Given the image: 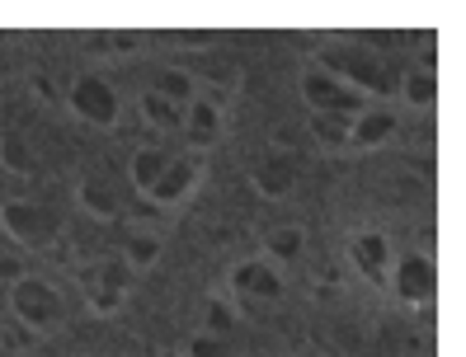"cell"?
<instances>
[{
    "label": "cell",
    "mask_w": 466,
    "mask_h": 357,
    "mask_svg": "<svg viewBox=\"0 0 466 357\" xmlns=\"http://www.w3.org/2000/svg\"><path fill=\"white\" fill-rule=\"evenodd\" d=\"M118 259H123L132 273L151 268V263L160 259V235H156L151 226H132V231H127V240H123V250H118Z\"/></svg>",
    "instance_id": "17"
},
{
    "label": "cell",
    "mask_w": 466,
    "mask_h": 357,
    "mask_svg": "<svg viewBox=\"0 0 466 357\" xmlns=\"http://www.w3.org/2000/svg\"><path fill=\"white\" fill-rule=\"evenodd\" d=\"M0 231H5L19 250L29 254H43L62 240V226H57V212L47 203H34V198H5L0 203Z\"/></svg>",
    "instance_id": "5"
},
{
    "label": "cell",
    "mask_w": 466,
    "mask_h": 357,
    "mask_svg": "<svg viewBox=\"0 0 466 357\" xmlns=\"http://www.w3.org/2000/svg\"><path fill=\"white\" fill-rule=\"evenodd\" d=\"M10 315H15V324L29 339H47V334H57V329L71 320V306H66V292L52 278L24 273V278L10 283Z\"/></svg>",
    "instance_id": "2"
},
{
    "label": "cell",
    "mask_w": 466,
    "mask_h": 357,
    "mask_svg": "<svg viewBox=\"0 0 466 357\" xmlns=\"http://www.w3.org/2000/svg\"><path fill=\"white\" fill-rule=\"evenodd\" d=\"M203 174H208V155L203 151H170V160H166V170H160V179H156V188L142 198V203H151V207H160V212H170V207H179V203H188L198 193V183H203Z\"/></svg>",
    "instance_id": "7"
},
{
    "label": "cell",
    "mask_w": 466,
    "mask_h": 357,
    "mask_svg": "<svg viewBox=\"0 0 466 357\" xmlns=\"http://www.w3.org/2000/svg\"><path fill=\"white\" fill-rule=\"evenodd\" d=\"M349 259H353V268H359L368 283L387 287V273H391L396 250H391V240L381 235V231H353L349 235Z\"/></svg>",
    "instance_id": "11"
},
{
    "label": "cell",
    "mask_w": 466,
    "mask_h": 357,
    "mask_svg": "<svg viewBox=\"0 0 466 357\" xmlns=\"http://www.w3.org/2000/svg\"><path fill=\"white\" fill-rule=\"evenodd\" d=\"M311 142L320 151H349V123L344 118H311Z\"/></svg>",
    "instance_id": "20"
},
{
    "label": "cell",
    "mask_w": 466,
    "mask_h": 357,
    "mask_svg": "<svg viewBox=\"0 0 466 357\" xmlns=\"http://www.w3.org/2000/svg\"><path fill=\"white\" fill-rule=\"evenodd\" d=\"M288 292L283 268H273L264 254L259 259H240L227 278V301L236 311H255V306H279Z\"/></svg>",
    "instance_id": "6"
},
{
    "label": "cell",
    "mask_w": 466,
    "mask_h": 357,
    "mask_svg": "<svg viewBox=\"0 0 466 357\" xmlns=\"http://www.w3.org/2000/svg\"><path fill=\"white\" fill-rule=\"evenodd\" d=\"M250 183L259 188L264 198H288L292 193V183H297V160L288 151H268L255 160V170H250Z\"/></svg>",
    "instance_id": "13"
},
{
    "label": "cell",
    "mask_w": 466,
    "mask_h": 357,
    "mask_svg": "<svg viewBox=\"0 0 466 357\" xmlns=\"http://www.w3.org/2000/svg\"><path fill=\"white\" fill-rule=\"evenodd\" d=\"M297 94H301V104L311 108V118H344V123H353L359 114H368V108H372L368 94H359L353 85H344L339 75L320 71V66H307V71H301Z\"/></svg>",
    "instance_id": "3"
},
{
    "label": "cell",
    "mask_w": 466,
    "mask_h": 357,
    "mask_svg": "<svg viewBox=\"0 0 466 357\" xmlns=\"http://www.w3.org/2000/svg\"><path fill=\"white\" fill-rule=\"evenodd\" d=\"M184 357H236V343L231 339H217V334H198L188 339V348H184Z\"/></svg>",
    "instance_id": "21"
},
{
    "label": "cell",
    "mask_w": 466,
    "mask_h": 357,
    "mask_svg": "<svg viewBox=\"0 0 466 357\" xmlns=\"http://www.w3.org/2000/svg\"><path fill=\"white\" fill-rule=\"evenodd\" d=\"M76 287H80V296H86L90 311L114 315V311L127 306V296L137 287V273L118 254H104V259H90L86 268H76Z\"/></svg>",
    "instance_id": "4"
},
{
    "label": "cell",
    "mask_w": 466,
    "mask_h": 357,
    "mask_svg": "<svg viewBox=\"0 0 466 357\" xmlns=\"http://www.w3.org/2000/svg\"><path fill=\"white\" fill-rule=\"evenodd\" d=\"M147 90H156L160 99H170V104H179V108H188L198 99V75L194 71H184V66H160L156 75H151V85Z\"/></svg>",
    "instance_id": "16"
},
{
    "label": "cell",
    "mask_w": 466,
    "mask_h": 357,
    "mask_svg": "<svg viewBox=\"0 0 466 357\" xmlns=\"http://www.w3.org/2000/svg\"><path fill=\"white\" fill-rule=\"evenodd\" d=\"M396 94H400L405 104H415L420 114H429V108L438 104V75H433V66H424V71H415V75H405L400 85H396Z\"/></svg>",
    "instance_id": "19"
},
{
    "label": "cell",
    "mask_w": 466,
    "mask_h": 357,
    "mask_svg": "<svg viewBox=\"0 0 466 357\" xmlns=\"http://www.w3.org/2000/svg\"><path fill=\"white\" fill-rule=\"evenodd\" d=\"M76 198L95 222H127V188L108 164H90L76 183Z\"/></svg>",
    "instance_id": "10"
},
{
    "label": "cell",
    "mask_w": 466,
    "mask_h": 357,
    "mask_svg": "<svg viewBox=\"0 0 466 357\" xmlns=\"http://www.w3.org/2000/svg\"><path fill=\"white\" fill-rule=\"evenodd\" d=\"M400 132V118L391 114V108H368V114H359L349 123V151H377V146H387L391 136Z\"/></svg>",
    "instance_id": "12"
},
{
    "label": "cell",
    "mask_w": 466,
    "mask_h": 357,
    "mask_svg": "<svg viewBox=\"0 0 466 357\" xmlns=\"http://www.w3.org/2000/svg\"><path fill=\"white\" fill-rule=\"evenodd\" d=\"M387 287L405 301V306H429L438 296V263L429 250H405L391 259V273H387Z\"/></svg>",
    "instance_id": "9"
},
{
    "label": "cell",
    "mask_w": 466,
    "mask_h": 357,
    "mask_svg": "<svg viewBox=\"0 0 466 357\" xmlns=\"http://www.w3.org/2000/svg\"><path fill=\"white\" fill-rule=\"evenodd\" d=\"M170 151L175 146H160V142H147V146H137L132 155H127V188L137 198H147L151 188H156V179H160V170H166V160H170Z\"/></svg>",
    "instance_id": "14"
},
{
    "label": "cell",
    "mask_w": 466,
    "mask_h": 357,
    "mask_svg": "<svg viewBox=\"0 0 466 357\" xmlns=\"http://www.w3.org/2000/svg\"><path fill=\"white\" fill-rule=\"evenodd\" d=\"M301 250H307V235H301V226H273L264 235V259L273 268H283V263H297Z\"/></svg>",
    "instance_id": "18"
},
{
    "label": "cell",
    "mask_w": 466,
    "mask_h": 357,
    "mask_svg": "<svg viewBox=\"0 0 466 357\" xmlns=\"http://www.w3.org/2000/svg\"><path fill=\"white\" fill-rule=\"evenodd\" d=\"M66 108L80 123L114 127L118 114H123V99H118V90H114V80H108V75L80 71V75H71V85H66Z\"/></svg>",
    "instance_id": "8"
},
{
    "label": "cell",
    "mask_w": 466,
    "mask_h": 357,
    "mask_svg": "<svg viewBox=\"0 0 466 357\" xmlns=\"http://www.w3.org/2000/svg\"><path fill=\"white\" fill-rule=\"evenodd\" d=\"M137 114H142V123L151 132H160V136H179V127H184V108L170 104V99H160L156 90L137 94Z\"/></svg>",
    "instance_id": "15"
},
{
    "label": "cell",
    "mask_w": 466,
    "mask_h": 357,
    "mask_svg": "<svg viewBox=\"0 0 466 357\" xmlns=\"http://www.w3.org/2000/svg\"><path fill=\"white\" fill-rule=\"evenodd\" d=\"M5 164L19 170V174L34 170V155H24V136H5Z\"/></svg>",
    "instance_id": "22"
},
{
    "label": "cell",
    "mask_w": 466,
    "mask_h": 357,
    "mask_svg": "<svg viewBox=\"0 0 466 357\" xmlns=\"http://www.w3.org/2000/svg\"><path fill=\"white\" fill-rule=\"evenodd\" d=\"M311 66L339 75L344 85H353L368 99H391L396 85H400V75L391 71V62L381 57L368 38H330V43H320Z\"/></svg>",
    "instance_id": "1"
}]
</instances>
